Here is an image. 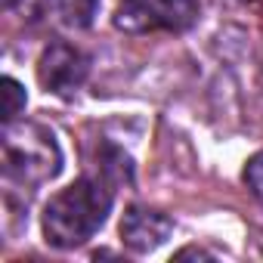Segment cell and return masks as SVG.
Listing matches in <instances>:
<instances>
[{
	"label": "cell",
	"instance_id": "cell-2",
	"mask_svg": "<svg viewBox=\"0 0 263 263\" xmlns=\"http://www.w3.org/2000/svg\"><path fill=\"white\" fill-rule=\"evenodd\" d=\"M0 155L4 177L19 186H44L62 171V149L53 130L37 121H4Z\"/></svg>",
	"mask_w": 263,
	"mask_h": 263
},
{
	"label": "cell",
	"instance_id": "cell-5",
	"mask_svg": "<svg viewBox=\"0 0 263 263\" xmlns=\"http://www.w3.org/2000/svg\"><path fill=\"white\" fill-rule=\"evenodd\" d=\"M174 232V223L167 214L152 211V208H127L121 217V241L134 251V254H149L155 248H161Z\"/></svg>",
	"mask_w": 263,
	"mask_h": 263
},
{
	"label": "cell",
	"instance_id": "cell-6",
	"mask_svg": "<svg viewBox=\"0 0 263 263\" xmlns=\"http://www.w3.org/2000/svg\"><path fill=\"white\" fill-rule=\"evenodd\" d=\"M56 19L68 28H90L99 10V0H47Z\"/></svg>",
	"mask_w": 263,
	"mask_h": 263
},
{
	"label": "cell",
	"instance_id": "cell-1",
	"mask_svg": "<svg viewBox=\"0 0 263 263\" xmlns=\"http://www.w3.org/2000/svg\"><path fill=\"white\" fill-rule=\"evenodd\" d=\"M111 186L102 177H81L62 192H56L44 208V235L47 245L68 251L90 241L108 220Z\"/></svg>",
	"mask_w": 263,
	"mask_h": 263
},
{
	"label": "cell",
	"instance_id": "cell-10",
	"mask_svg": "<svg viewBox=\"0 0 263 263\" xmlns=\"http://www.w3.org/2000/svg\"><path fill=\"white\" fill-rule=\"evenodd\" d=\"M183 257H211L208 251H201V248H186V251H180L177 254V260H183Z\"/></svg>",
	"mask_w": 263,
	"mask_h": 263
},
{
	"label": "cell",
	"instance_id": "cell-7",
	"mask_svg": "<svg viewBox=\"0 0 263 263\" xmlns=\"http://www.w3.org/2000/svg\"><path fill=\"white\" fill-rule=\"evenodd\" d=\"M96 167H99L96 177H102L108 186H121V183H130V180H134V164H130V158H127L121 149H115V146H105V149H102Z\"/></svg>",
	"mask_w": 263,
	"mask_h": 263
},
{
	"label": "cell",
	"instance_id": "cell-9",
	"mask_svg": "<svg viewBox=\"0 0 263 263\" xmlns=\"http://www.w3.org/2000/svg\"><path fill=\"white\" fill-rule=\"evenodd\" d=\"M245 183L254 192L257 201H263V152H257L248 164H245Z\"/></svg>",
	"mask_w": 263,
	"mask_h": 263
},
{
	"label": "cell",
	"instance_id": "cell-8",
	"mask_svg": "<svg viewBox=\"0 0 263 263\" xmlns=\"http://www.w3.org/2000/svg\"><path fill=\"white\" fill-rule=\"evenodd\" d=\"M0 87H4V121H16L22 115V108H25V99H28L25 87L10 74L0 81Z\"/></svg>",
	"mask_w": 263,
	"mask_h": 263
},
{
	"label": "cell",
	"instance_id": "cell-4",
	"mask_svg": "<svg viewBox=\"0 0 263 263\" xmlns=\"http://www.w3.org/2000/svg\"><path fill=\"white\" fill-rule=\"evenodd\" d=\"M87 78H90V56L81 47L65 41H53L44 47L37 59V81L47 93L71 99Z\"/></svg>",
	"mask_w": 263,
	"mask_h": 263
},
{
	"label": "cell",
	"instance_id": "cell-3",
	"mask_svg": "<svg viewBox=\"0 0 263 263\" xmlns=\"http://www.w3.org/2000/svg\"><path fill=\"white\" fill-rule=\"evenodd\" d=\"M198 0H121L115 25L130 34L143 31H186L198 19Z\"/></svg>",
	"mask_w": 263,
	"mask_h": 263
}]
</instances>
